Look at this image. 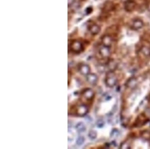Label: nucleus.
Returning <instances> with one entry per match:
<instances>
[{"label":"nucleus","mask_w":150,"mask_h":149,"mask_svg":"<svg viewBox=\"0 0 150 149\" xmlns=\"http://www.w3.org/2000/svg\"><path fill=\"white\" fill-rule=\"evenodd\" d=\"M117 82V78L116 74L112 71H110L106 74L105 78V83L106 85L109 87H114Z\"/></svg>","instance_id":"2"},{"label":"nucleus","mask_w":150,"mask_h":149,"mask_svg":"<svg viewBox=\"0 0 150 149\" xmlns=\"http://www.w3.org/2000/svg\"><path fill=\"white\" fill-rule=\"evenodd\" d=\"M99 53L103 58L109 57L111 55L110 47L103 45L99 49Z\"/></svg>","instance_id":"6"},{"label":"nucleus","mask_w":150,"mask_h":149,"mask_svg":"<svg viewBox=\"0 0 150 149\" xmlns=\"http://www.w3.org/2000/svg\"><path fill=\"white\" fill-rule=\"evenodd\" d=\"M71 109H74V113L76 114V116L81 117L86 116L89 111L88 106L84 103L77 104V105H75Z\"/></svg>","instance_id":"1"},{"label":"nucleus","mask_w":150,"mask_h":149,"mask_svg":"<svg viewBox=\"0 0 150 149\" xmlns=\"http://www.w3.org/2000/svg\"><path fill=\"white\" fill-rule=\"evenodd\" d=\"M70 51L73 53H80L83 51L84 47L82 44L79 41H74L70 44L69 47Z\"/></svg>","instance_id":"4"},{"label":"nucleus","mask_w":150,"mask_h":149,"mask_svg":"<svg viewBox=\"0 0 150 149\" xmlns=\"http://www.w3.org/2000/svg\"><path fill=\"white\" fill-rule=\"evenodd\" d=\"M98 78L96 74L94 73H90L87 75V80L89 84L95 85L98 82Z\"/></svg>","instance_id":"7"},{"label":"nucleus","mask_w":150,"mask_h":149,"mask_svg":"<svg viewBox=\"0 0 150 149\" xmlns=\"http://www.w3.org/2000/svg\"><path fill=\"white\" fill-rule=\"evenodd\" d=\"M78 70L79 72L83 75L87 76L90 73L91 68L89 65L87 64L82 63L78 66Z\"/></svg>","instance_id":"5"},{"label":"nucleus","mask_w":150,"mask_h":149,"mask_svg":"<svg viewBox=\"0 0 150 149\" xmlns=\"http://www.w3.org/2000/svg\"><path fill=\"white\" fill-rule=\"evenodd\" d=\"M103 97L104 98V100H106V101L109 100L112 98V97L110 95H106Z\"/></svg>","instance_id":"21"},{"label":"nucleus","mask_w":150,"mask_h":149,"mask_svg":"<svg viewBox=\"0 0 150 149\" xmlns=\"http://www.w3.org/2000/svg\"><path fill=\"white\" fill-rule=\"evenodd\" d=\"M104 125V122L103 120H98L97 122V126L98 127H102Z\"/></svg>","instance_id":"20"},{"label":"nucleus","mask_w":150,"mask_h":149,"mask_svg":"<svg viewBox=\"0 0 150 149\" xmlns=\"http://www.w3.org/2000/svg\"><path fill=\"white\" fill-rule=\"evenodd\" d=\"M90 31L93 35H97L100 31V28L96 25H93L90 28Z\"/></svg>","instance_id":"14"},{"label":"nucleus","mask_w":150,"mask_h":149,"mask_svg":"<svg viewBox=\"0 0 150 149\" xmlns=\"http://www.w3.org/2000/svg\"><path fill=\"white\" fill-rule=\"evenodd\" d=\"M85 142V139L83 137H79L77 140V141H76V143L78 145V146H81L83 144V143H84Z\"/></svg>","instance_id":"18"},{"label":"nucleus","mask_w":150,"mask_h":149,"mask_svg":"<svg viewBox=\"0 0 150 149\" xmlns=\"http://www.w3.org/2000/svg\"><path fill=\"white\" fill-rule=\"evenodd\" d=\"M76 129L79 133H83L86 131V127L85 124L81 122L77 124Z\"/></svg>","instance_id":"13"},{"label":"nucleus","mask_w":150,"mask_h":149,"mask_svg":"<svg viewBox=\"0 0 150 149\" xmlns=\"http://www.w3.org/2000/svg\"><path fill=\"white\" fill-rule=\"evenodd\" d=\"M144 26L143 22L141 20H135L133 21L132 24V27L135 30L141 29Z\"/></svg>","instance_id":"10"},{"label":"nucleus","mask_w":150,"mask_h":149,"mask_svg":"<svg viewBox=\"0 0 150 149\" xmlns=\"http://www.w3.org/2000/svg\"><path fill=\"white\" fill-rule=\"evenodd\" d=\"M88 136L92 140L95 139L96 138V137L97 136V132L95 131H94V130H91V131H90L89 133Z\"/></svg>","instance_id":"17"},{"label":"nucleus","mask_w":150,"mask_h":149,"mask_svg":"<svg viewBox=\"0 0 150 149\" xmlns=\"http://www.w3.org/2000/svg\"><path fill=\"white\" fill-rule=\"evenodd\" d=\"M128 87L130 88H134L137 85V81L135 78H132L130 79L127 84Z\"/></svg>","instance_id":"12"},{"label":"nucleus","mask_w":150,"mask_h":149,"mask_svg":"<svg viewBox=\"0 0 150 149\" xmlns=\"http://www.w3.org/2000/svg\"><path fill=\"white\" fill-rule=\"evenodd\" d=\"M141 137L145 140H150V132L145 131L141 134Z\"/></svg>","instance_id":"15"},{"label":"nucleus","mask_w":150,"mask_h":149,"mask_svg":"<svg viewBox=\"0 0 150 149\" xmlns=\"http://www.w3.org/2000/svg\"><path fill=\"white\" fill-rule=\"evenodd\" d=\"M136 7V4L133 2L129 1H127L125 5V8L126 10V11L128 12H131L133 11Z\"/></svg>","instance_id":"9"},{"label":"nucleus","mask_w":150,"mask_h":149,"mask_svg":"<svg viewBox=\"0 0 150 149\" xmlns=\"http://www.w3.org/2000/svg\"><path fill=\"white\" fill-rule=\"evenodd\" d=\"M95 97V93L92 89L87 88L84 89L81 92L80 98L81 100L86 101H91Z\"/></svg>","instance_id":"3"},{"label":"nucleus","mask_w":150,"mask_h":149,"mask_svg":"<svg viewBox=\"0 0 150 149\" xmlns=\"http://www.w3.org/2000/svg\"><path fill=\"white\" fill-rule=\"evenodd\" d=\"M120 148L123 149H130V148H131V147H130V144L127 142H124L121 145Z\"/></svg>","instance_id":"19"},{"label":"nucleus","mask_w":150,"mask_h":149,"mask_svg":"<svg viewBox=\"0 0 150 149\" xmlns=\"http://www.w3.org/2000/svg\"><path fill=\"white\" fill-rule=\"evenodd\" d=\"M119 134H120V133H119V130L116 128H114L112 130L110 136H111V138H116L119 136Z\"/></svg>","instance_id":"16"},{"label":"nucleus","mask_w":150,"mask_h":149,"mask_svg":"<svg viewBox=\"0 0 150 149\" xmlns=\"http://www.w3.org/2000/svg\"><path fill=\"white\" fill-rule=\"evenodd\" d=\"M102 41L104 45L110 47L112 42V39L110 36L105 35L102 38Z\"/></svg>","instance_id":"8"},{"label":"nucleus","mask_w":150,"mask_h":149,"mask_svg":"<svg viewBox=\"0 0 150 149\" xmlns=\"http://www.w3.org/2000/svg\"><path fill=\"white\" fill-rule=\"evenodd\" d=\"M141 52L145 56H150V47L147 46H143L141 48Z\"/></svg>","instance_id":"11"}]
</instances>
